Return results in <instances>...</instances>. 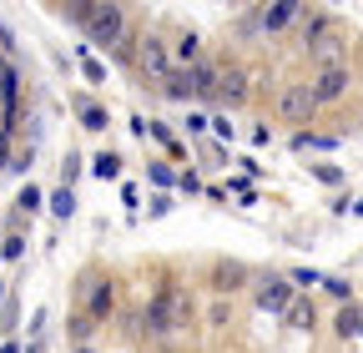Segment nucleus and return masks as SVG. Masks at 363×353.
I'll return each mask as SVG.
<instances>
[{
	"instance_id": "e433bc0d",
	"label": "nucleus",
	"mask_w": 363,
	"mask_h": 353,
	"mask_svg": "<svg viewBox=\"0 0 363 353\" xmlns=\"http://www.w3.org/2000/svg\"><path fill=\"white\" fill-rule=\"evenodd\" d=\"M0 257H6V247H0Z\"/></svg>"
},
{
	"instance_id": "f8f14e48",
	"label": "nucleus",
	"mask_w": 363,
	"mask_h": 353,
	"mask_svg": "<svg viewBox=\"0 0 363 353\" xmlns=\"http://www.w3.org/2000/svg\"><path fill=\"white\" fill-rule=\"evenodd\" d=\"M192 86L202 101H217V61H197L192 66Z\"/></svg>"
},
{
	"instance_id": "6ab92c4d",
	"label": "nucleus",
	"mask_w": 363,
	"mask_h": 353,
	"mask_svg": "<svg viewBox=\"0 0 363 353\" xmlns=\"http://www.w3.org/2000/svg\"><path fill=\"white\" fill-rule=\"evenodd\" d=\"M81 121H86V131H106V121H111V116H106L101 106H81Z\"/></svg>"
},
{
	"instance_id": "0eeeda50",
	"label": "nucleus",
	"mask_w": 363,
	"mask_h": 353,
	"mask_svg": "<svg viewBox=\"0 0 363 353\" xmlns=\"http://www.w3.org/2000/svg\"><path fill=\"white\" fill-rule=\"evenodd\" d=\"M293 303H298V288L288 278H278V273L257 278V308H262V313H288Z\"/></svg>"
},
{
	"instance_id": "2eb2a0df",
	"label": "nucleus",
	"mask_w": 363,
	"mask_h": 353,
	"mask_svg": "<svg viewBox=\"0 0 363 353\" xmlns=\"http://www.w3.org/2000/svg\"><path fill=\"white\" fill-rule=\"evenodd\" d=\"M71 212H76V197H71V187H56V197H51V217H61V223H66Z\"/></svg>"
},
{
	"instance_id": "cd10ccee",
	"label": "nucleus",
	"mask_w": 363,
	"mask_h": 353,
	"mask_svg": "<svg viewBox=\"0 0 363 353\" xmlns=\"http://www.w3.org/2000/svg\"><path fill=\"white\" fill-rule=\"evenodd\" d=\"M293 152H313V131H308V126L293 131Z\"/></svg>"
},
{
	"instance_id": "c85d7f7f",
	"label": "nucleus",
	"mask_w": 363,
	"mask_h": 353,
	"mask_svg": "<svg viewBox=\"0 0 363 353\" xmlns=\"http://www.w3.org/2000/svg\"><path fill=\"white\" fill-rule=\"evenodd\" d=\"M338 147H343L338 137H318V131H313V152H338Z\"/></svg>"
},
{
	"instance_id": "9d476101",
	"label": "nucleus",
	"mask_w": 363,
	"mask_h": 353,
	"mask_svg": "<svg viewBox=\"0 0 363 353\" xmlns=\"http://www.w3.org/2000/svg\"><path fill=\"white\" fill-rule=\"evenodd\" d=\"M16 101H21V71L11 56H0V116H6V126L16 121Z\"/></svg>"
},
{
	"instance_id": "72a5a7b5",
	"label": "nucleus",
	"mask_w": 363,
	"mask_h": 353,
	"mask_svg": "<svg viewBox=\"0 0 363 353\" xmlns=\"http://www.w3.org/2000/svg\"><path fill=\"white\" fill-rule=\"evenodd\" d=\"M0 46H11V30H6V26H0Z\"/></svg>"
},
{
	"instance_id": "aec40b11",
	"label": "nucleus",
	"mask_w": 363,
	"mask_h": 353,
	"mask_svg": "<svg viewBox=\"0 0 363 353\" xmlns=\"http://www.w3.org/2000/svg\"><path fill=\"white\" fill-rule=\"evenodd\" d=\"M91 172H96L101 182H116V172H121V162H116V157H96V162H91Z\"/></svg>"
},
{
	"instance_id": "5701e85b",
	"label": "nucleus",
	"mask_w": 363,
	"mask_h": 353,
	"mask_svg": "<svg viewBox=\"0 0 363 353\" xmlns=\"http://www.w3.org/2000/svg\"><path fill=\"white\" fill-rule=\"evenodd\" d=\"M313 176H318V182H328V187H343V172L328 167V162H323V167H313Z\"/></svg>"
},
{
	"instance_id": "a878e982",
	"label": "nucleus",
	"mask_w": 363,
	"mask_h": 353,
	"mask_svg": "<svg viewBox=\"0 0 363 353\" xmlns=\"http://www.w3.org/2000/svg\"><path fill=\"white\" fill-rule=\"evenodd\" d=\"M288 283H293V288H298V283L308 288V283H323V278H318L313 268H293V273H288Z\"/></svg>"
},
{
	"instance_id": "f03ea898",
	"label": "nucleus",
	"mask_w": 363,
	"mask_h": 353,
	"mask_svg": "<svg viewBox=\"0 0 363 353\" xmlns=\"http://www.w3.org/2000/svg\"><path fill=\"white\" fill-rule=\"evenodd\" d=\"M142 313H147V333L152 338H177L182 328L192 323V298L187 293H157Z\"/></svg>"
},
{
	"instance_id": "473e14b6",
	"label": "nucleus",
	"mask_w": 363,
	"mask_h": 353,
	"mask_svg": "<svg viewBox=\"0 0 363 353\" xmlns=\"http://www.w3.org/2000/svg\"><path fill=\"white\" fill-rule=\"evenodd\" d=\"M0 353H26V348H21V338H6V343H0Z\"/></svg>"
},
{
	"instance_id": "1a4fd4ad",
	"label": "nucleus",
	"mask_w": 363,
	"mask_h": 353,
	"mask_svg": "<svg viewBox=\"0 0 363 353\" xmlns=\"http://www.w3.org/2000/svg\"><path fill=\"white\" fill-rule=\"evenodd\" d=\"M111 303H116V283L111 278H91L86 283V303H81V313H91V318H111Z\"/></svg>"
},
{
	"instance_id": "ddd939ff",
	"label": "nucleus",
	"mask_w": 363,
	"mask_h": 353,
	"mask_svg": "<svg viewBox=\"0 0 363 353\" xmlns=\"http://www.w3.org/2000/svg\"><path fill=\"white\" fill-rule=\"evenodd\" d=\"M338 333L343 338H363V303H343L338 308Z\"/></svg>"
},
{
	"instance_id": "a211bd4d",
	"label": "nucleus",
	"mask_w": 363,
	"mask_h": 353,
	"mask_svg": "<svg viewBox=\"0 0 363 353\" xmlns=\"http://www.w3.org/2000/svg\"><path fill=\"white\" fill-rule=\"evenodd\" d=\"M207 318H212V328H227V323H233V303H227V298H217V303L207 308Z\"/></svg>"
},
{
	"instance_id": "4be33fe9",
	"label": "nucleus",
	"mask_w": 363,
	"mask_h": 353,
	"mask_svg": "<svg viewBox=\"0 0 363 353\" xmlns=\"http://www.w3.org/2000/svg\"><path fill=\"white\" fill-rule=\"evenodd\" d=\"M91 328H96V318H91V313H76V318H71V338H76V343H86Z\"/></svg>"
},
{
	"instance_id": "39448f33",
	"label": "nucleus",
	"mask_w": 363,
	"mask_h": 353,
	"mask_svg": "<svg viewBox=\"0 0 363 353\" xmlns=\"http://www.w3.org/2000/svg\"><path fill=\"white\" fill-rule=\"evenodd\" d=\"M308 86H313V96H318V106H338V101L348 96V86H353V76H348V66H318Z\"/></svg>"
},
{
	"instance_id": "f704fd0d",
	"label": "nucleus",
	"mask_w": 363,
	"mask_h": 353,
	"mask_svg": "<svg viewBox=\"0 0 363 353\" xmlns=\"http://www.w3.org/2000/svg\"><path fill=\"white\" fill-rule=\"evenodd\" d=\"M353 212H358V217H363V197H358V202H353Z\"/></svg>"
},
{
	"instance_id": "c9c22d12",
	"label": "nucleus",
	"mask_w": 363,
	"mask_h": 353,
	"mask_svg": "<svg viewBox=\"0 0 363 353\" xmlns=\"http://www.w3.org/2000/svg\"><path fill=\"white\" fill-rule=\"evenodd\" d=\"M76 353H96V348H76Z\"/></svg>"
},
{
	"instance_id": "7c9ffc66",
	"label": "nucleus",
	"mask_w": 363,
	"mask_h": 353,
	"mask_svg": "<svg viewBox=\"0 0 363 353\" xmlns=\"http://www.w3.org/2000/svg\"><path fill=\"white\" fill-rule=\"evenodd\" d=\"M21 252H26V237L11 232V237H6V257H21Z\"/></svg>"
},
{
	"instance_id": "7ed1b4c3",
	"label": "nucleus",
	"mask_w": 363,
	"mask_h": 353,
	"mask_svg": "<svg viewBox=\"0 0 363 353\" xmlns=\"http://www.w3.org/2000/svg\"><path fill=\"white\" fill-rule=\"evenodd\" d=\"M131 61H136V71L152 76V81H167V76L177 71V56L162 46V35H142V40L131 46Z\"/></svg>"
},
{
	"instance_id": "6e6552de",
	"label": "nucleus",
	"mask_w": 363,
	"mask_h": 353,
	"mask_svg": "<svg viewBox=\"0 0 363 353\" xmlns=\"http://www.w3.org/2000/svg\"><path fill=\"white\" fill-rule=\"evenodd\" d=\"M308 11L303 6H293V0H278V6H257V30H288V26H298Z\"/></svg>"
},
{
	"instance_id": "b1692460",
	"label": "nucleus",
	"mask_w": 363,
	"mask_h": 353,
	"mask_svg": "<svg viewBox=\"0 0 363 353\" xmlns=\"http://www.w3.org/2000/svg\"><path fill=\"white\" fill-rule=\"evenodd\" d=\"M323 288H328V293H333L338 303H353V288H348L343 278H323Z\"/></svg>"
},
{
	"instance_id": "c756f323",
	"label": "nucleus",
	"mask_w": 363,
	"mask_h": 353,
	"mask_svg": "<svg viewBox=\"0 0 363 353\" xmlns=\"http://www.w3.org/2000/svg\"><path fill=\"white\" fill-rule=\"evenodd\" d=\"M212 131H217V142H233V121H227V116H217Z\"/></svg>"
},
{
	"instance_id": "bb28decb",
	"label": "nucleus",
	"mask_w": 363,
	"mask_h": 353,
	"mask_svg": "<svg viewBox=\"0 0 363 353\" xmlns=\"http://www.w3.org/2000/svg\"><path fill=\"white\" fill-rule=\"evenodd\" d=\"M21 212H40V192H35V187L21 192Z\"/></svg>"
},
{
	"instance_id": "393cba45",
	"label": "nucleus",
	"mask_w": 363,
	"mask_h": 353,
	"mask_svg": "<svg viewBox=\"0 0 363 353\" xmlns=\"http://www.w3.org/2000/svg\"><path fill=\"white\" fill-rule=\"evenodd\" d=\"M177 187H182V192H207L197 172H182V176H177Z\"/></svg>"
},
{
	"instance_id": "423d86ee",
	"label": "nucleus",
	"mask_w": 363,
	"mask_h": 353,
	"mask_svg": "<svg viewBox=\"0 0 363 353\" xmlns=\"http://www.w3.org/2000/svg\"><path fill=\"white\" fill-rule=\"evenodd\" d=\"M278 111H283V116H288V121H293V126L303 131V126H308V121H313L318 111H323V106H318L313 86H308V81H298V86H288V91L278 96Z\"/></svg>"
},
{
	"instance_id": "dca6fc26",
	"label": "nucleus",
	"mask_w": 363,
	"mask_h": 353,
	"mask_svg": "<svg viewBox=\"0 0 363 353\" xmlns=\"http://www.w3.org/2000/svg\"><path fill=\"white\" fill-rule=\"evenodd\" d=\"M288 323H293V328H313V303H308V298H298V303L288 308Z\"/></svg>"
},
{
	"instance_id": "4468645a",
	"label": "nucleus",
	"mask_w": 363,
	"mask_h": 353,
	"mask_svg": "<svg viewBox=\"0 0 363 353\" xmlns=\"http://www.w3.org/2000/svg\"><path fill=\"white\" fill-rule=\"evenodd\" d=\"M242 278H247V273L238 268V262H217V268H212V288H217V293H233Z\"/></svg>"
},
{
	"instance_id": "20e7f679",
	"label": "nucleus",
	"mask_w": 363,
	"mask_h": 353,
	"mask_svg": "<svg viewBox=\"0 0 363 353\" xmlns=\"http://www.w3.org/2000/svg\"><path fill=\"white\" fill-rule=\"evenodd\" d=\"M252 96V76L238 61H217V106H242Z\"/></svg>"
},
{
	"instance_id": "412c9836",
	"label": "nucleus",
	"mask_w": 363,
	"mask_h": 353,
	"mask_svg": "<svg viewBox=\"0 0 363 353\" xmlns=\"http://www.w3.org/2000/svg\"><path fill=\"white\" fill-rule=\"evenodd\" d=\"M147 176H152L157 187H177V172H172L167 162H152V167H147Z\"/></svg>"
},
{
	"instance_id": "f257e3e1",
	"label": "nucleus",
	"mask_w": 363,
	"mask_h": 353,
	"mask_svg": "<svg viewBox=\"0 0 363 353\" xmlns=\"http://www.w3.org/2000/svg\"><path fill=\"white\" fill-rule=\"evenodd\" d=\"M61 16L86 21L81 30H86V40H96V46H116V40L126 35V11L111 6V0H101V6H66Z\"/></svg>"
},
{
	"instance_id": "9b49d317",
	"label": "nucleus",
	"mask_w": 363,
	"mask_h": 353,
	"mask_svg": "<svg viewBox=\"0 0 363 353\" xmlns=\"http://www.w3.org/2000/svg\"><path fill=\"white\" fill-rule=\"evenodd\" d=\"M162 91H167L172 101H187V96H197V86H192V66H182V61H177V71L162 81Z\"/></svg>"
},
{
	"instance_id": "f3484780",
	"label": "nucleus",
	"mask_w": 363,
	"mask_h": 353,
	"mask_svg": "<svg viewBox=\"0 0 363 353\" xmlns=\"http://www.w3.org/2000/svg\"><path fill=\"white\" fill-rule=\"evenodd\" d=\"M81 76H86V81H96V86H101V81H106V66H101L96 56H91V51H81Z\"/></svg>"
},
{
	"instance_id": "2f4dec72",
	"label": "nucleus",
	"mask_w": 363,
	"mask_h": 353,
	"mask_svg": "<svg viewBox=\"0 0 363 353\" xmlns=\"http://www.w3.org/2000/svg\"><path fill=\"white\" fill-rule=\"evenodd\" d=\"M121 207H126V212H136V207H142V197H136V187H121Z\"/></svg>"
}]
</instances>
